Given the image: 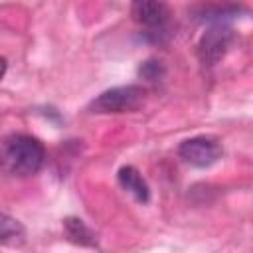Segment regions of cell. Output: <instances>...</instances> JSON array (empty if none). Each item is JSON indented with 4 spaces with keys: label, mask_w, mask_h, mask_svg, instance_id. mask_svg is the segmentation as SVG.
<instances>
[{
    "label": "cell",
    "mask_w": 253,
    "mask_h": 253,
    "mask_svg": "<svg viewBox=\"0 0 253 253\" xmlns=\"http://www.w3.org/2000/svg\"><path fill=\"white\" fill-rule=\"evenodd\" d=\"M233 32L225 24H213L198 42V57L204 65H215L229 49Z\"/></svg>",
    "instance_id": "cell-5"
},
{
    "label": "cell",
    "mask_w": 253,
    "mask_h": 253,
    "mask_svg": "<svg viewBox=\"0 0 253 253\" xmlns=\"http://www.w3.org/2000/svg\"><path fill=\"white\" fill-rule=\"evenodd\" d=\"M6 69H8V63H6V59L0 55V81L4 79V75H6Z\"/></svg>",
    "instance_id": "cell-10"
},
{
    "label": "cell",
    "mask_w": 253,
    "mask_h": 253,
    "mask_svg": "<svg viewBox=\"0 0 253 253\" xmlns=\"http://www.w3.org/2000/svg\"><path fill=\"white\" fill-rule=\"evenodd\" d=\"M26 243V227L12 215L0 211V245L20 247Z\"/></svg>",
    "instance_id": "cell-7"
},
{
    "label": "cell",
    "mask_w": 253,
    "mask_h": 253,
    "mask_svg": "<svg viewBox=\"0 0 253 253\" xmlns=\"http://www.w3.org/2000/svg\"><path fill=\"white\" fill-rule=\"evenodd\" d=\"M164 73H166V69H164L162 61H158V59H146V61H142L140 67H138V75H140L142 79L150 81V83L160 81V79L164 77Z\"/></svg>",
    "instance_id": "cell-9"
},
{
    "label": "cell",
    "mask_w": 253,
    "mask_h": 253,
    "mask_svg": "<svg viewBox=\"0 0 253 253\" xmlns=\"http://www.w3.org/2000/svg\"><path fill=\"white\" fill-rule=\"evenodd\" d=\"M63 233L65 237L75 243V245H83V247H93L97 243L95 233L85 225L83 219L79 217H65L63 219Z\"/></svg>",
    "instance_id": "cell-8"
},
{
    "label": "cell",
    "mask_w": 253,
    "mask_h": 253,
    "mask_svg": "<svg viewBox=\"0 0 253 253\" xmlns=\"http://www.w3.org/2000/svg\"><path fill=\"white\" fill-rule=\"evenodd\" d=\"M45 158L43 144L32 136L14 132L0 138V168L18 178H26L36 174Z\"/></svg>",
    "instance_id": "cell-1"
},
{
    "label": "cell",
    "mask_w": 253,
    "mask_h": 253,
    "mask_svg": "<svg viewBox=\"0 0 253 253\" xmlns=\"http://www.w3.org/2000/svg\"><path fill=\"white\" fill-rule=\"evenodd\" d=\"M117 180L123 186V190L132 194L134 200H138L140 204H146L150 200V188L134 166H123L117 174Z\"/></svg>",
    "instance_id": "cell-6"
},
{
    "label": "cell",
    "mask_w": 253,
    "mask_h": 253,
    "mask_svg": "<svg viewBox=\"0 0 253 253\" xmlns=\"http://www.w3.org/2000/svg\"><path fill=\"white\" fill-rule=\"evenodd\" d=\"M130 16L136 24L146 28V38L152 42H164L172 32L168 26L170 10L164 2L156 0H138L130 6Z\"/></svg>",
    "instance_id": "cell-2"
},
{
    "label": "cell",
    "mask_w": 253,
    "mask_h": 253,
    "mask_svg": "<svg viewBox=\"0 0 253 253\" xmlns=\"http://www.w3.org/2000/svg\"><path fill=\"white\" fill-rule=\"evenodd\" d=\"M144 89L138 85H121L103 91L93 103V113H130L144 103Z\"/></svg>",
    "instance_id": "cell-3"
},
{
    "label": "cell",
    "mask_w": 253,
    "mask_h": 253,
    "mask_svg": "<svg viewBox=\"0 0 253 253\" xmlns=\"http://www.w3.org/2000/svg\"><path fill=\"white\" fill-rule=\"evenodd\" d=\"M178 156L190 166L206 168L221 156V144L213 136H192L178 146Z\"/></svg>",
    "instance_id": "cell-4"
}]
</instances>
